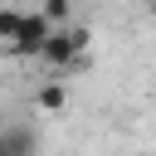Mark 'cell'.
<instances>
[{
	"instance_id": "obj_7",
	"label": "cell",
	"mask_w": 156,
	"mask_h": 156,
	"mask_svg": "<svg viewBox=\"0 0 156 156\" xmlns=\"http://www.w3.org/2000/svg\"><path fill=\"white\" fill-rule=\"evenodd\" d=\"M0 156H5V151H0Z\"/></svg>"
},
{
	"instance_id": "obj_5",
	"label": "cell",
	"mask_w": 156,
	"mask_h": 156,
	"mask_svg": "<svg viewBox=\"0 0 156 156\" xmlns=\"http://www.w3.org/2000/svg\"><path fill=\"white\" fill-rule=\"evenodd\" d=\"M20 24H24V10H15V5H0V44H10V39L20 34Z\"/></svg>"
},
{
	"instance_id": "obj_1",
	"label": "cell",
	"mask_w": 156,
	"mask_h": 156,
	"mask_svg": "<svg viewBox=\"0 0 156 156\" xmlns=\"http://www.w3.org/2000/svg\"><path fill=\"white\" fill-rule=\"evenodd\" d=\"M88 44H93V34H88V24H58L54 34H49V44H44V63L49 68H68L78 54H88Z\"/></svg>"
},
{
	"instance_id": "obj_6",
	"label": "cell",
	"mask_w": 156,
	"mask_h": 156,
	"mask_svg": "<svg viewBox=\"0 0 156 156\" xmlns=\"http://www.w3.org/2000/svg\"><path fill=\"white\" fill-rule=\"evenodd\" d=\"M39 10H44L54 24H68V15H73V0H39Z\"/></svg>"
},
{
	"instance_id": "obj_4",
	"label": "cell",
	"mask_w": 156,
	"mask_h": 156,
	"mask_svg": "<svg viewBox=\"0 0 156 156\" xmlns=\"http://www.w3.org/2000/svg\"><path fill=\"white\" fill-rule=\"evenodd\" d=\"M34 107H39V112H63V107H68V88H63V83H44V88L34 93Z\"/></svg>"
},
{
	"instance_id": "obj_3",
	"label": "cell",
	"mask_w": 156,
	"mask_h": 156,
	"mask_svg": "<svg viewBox=\"0 0 156 156\" xmlns=\"http://www.w3.org/2000/svg\"><path fill=\"white\" fill-rule=\"evenodd\" d=\"M0 151H5V156H39V136H34V127H20V122L0 127Z\"/></svg>"
},
{
	"instance_id": "obj_2",
	"label": "cell",
	"mask_w": 156,
	"mask_h": 156,
	"mask_svg": "<svg viewBox=\"0 0 156 156\" xmlns=\"http://www.w3.org/2000/svg\"><path fill=\"white\" fill-rule=\"evenodd\" d=\"M54 29H58V24H54L44 10H29V15H24V24H20V34L5 44V54H15V58H39Z\"/></svg>"
}]
</instances>
